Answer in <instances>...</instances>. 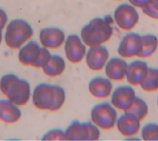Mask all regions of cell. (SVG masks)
I'll return each instance as SVG.
<instances>
[{
	"instance_id": "obj_4",
	"label": "cell",
	"mask_w": 158,
	"mask_h": 141,
	"mask_svg": "<svg viewBox=\"0 0 158 141\" xmlns=\"http://www.w3.org/2000/svg\"><path fill=\"white\" fill-rule=\"evenodd\" d=\"M33 30L31 25L23 19L10 21L7 26L4 35L6 45L11 49H19L32 37Z\"/></svg>"
},
{
	"instance_id": "obj_21",
	"label": "cell",
	"mask_w": 158,
	"mask_h": 141,
	"mask_svg": "<svg viewBox=\"0 0 158 141\" xmlns=\"http://www.w3.org/2000/svg\"><path fill=\"white\" fill-rule=\"evenodd\" d=\"M139 86L145 92L157 91L158 90V68L149 67L146 77Z\"/></svg>"
},
{
	"instance_id": "obj_5",
	"label": "cell",
	"mask_w": 158,
	"mask_h": 141,
	"mask_svg": "<svg viewBox=\"0 0 158 141\" xmlns=\"http://www.w3.org/2000/svg\"><path fill=\"white\" fill-rule=\"evenodd\" d=\"M51 54L44 47H40L35 41H30L20 48L18 54L20 62L25 66L42 68L49 60Z\"/></svg>"
},
{
	"instance_id": "obj_26",
	"label": "cell",
	"mask_w": 158,
	"mask_h": 141,
	"mask_svg": "<svg viewBox=\"0 0 158 141\" xmlns=\"http://www.w3.org/2000/svg\"><path fill=\"white\" fill-rule=\"evenodd\" d=\"M151 0H128L130 4L133 6L135 7L143 9L144 8Z\"/></svg>"
},
{
	"instance_id": "obj_1",
	"label": "cell",
	"mask_w": 158,
	"mask_h": 141,
	"mask_svg": "<svg viewBox=\"0 0 158 141\" xmlns=\"http://www.w3.org/2000/svg\"><path fill=\"white\" fill-rule=\"evenodd\" d=\"M65 97V92L62 87L41 83L34 88L32 100L36 108L54 112L62 108Z\"/></svg>"
},
{
	"instance_id": "obj_7",
	"label": "cell",
	"mask_w": 158,
	"mask_h": 141,
	"mask_svg": "<svg viewBox=\"0 0 158 141\" xmlns=\"http://www.w3.org/2000/svg\"><path fill=\"white\" fill-rule=\"evenodd\" d=\"M91 121L96 126L103 130L113 128L117 120V113L112 105L108 102L98 103L91 111Z\"/></svg>"
},
{
	"instance_id": "obj_10",
	"label": "cell",
	"mask_w": 158,
	"mask_h": 141,
	"mask_svg": "<svg viewBox=\"0 0 158 141\" xmlns=\"http://www.w3.org/2000/svg\"><path fill=\"white\" fill-rule=\"evenodd\" d=\"M136 97L135 92L130 85H120L114 90L111 96V103L114 108L123 112L127 111Z\"/></svg>"
},
{
	"instance_id": "obj_17",
	"label": "cell",
	"mask_w": 158,
	"mask_h": 141,
	"mask_svg": "<svg viewBox=\"0 0 158 141\" xmlns=\"http://www.w3.org/2000/svg\"><path fill=\"white\" fill-rule=\"evenodd\" d=\"M112 83L108 78L96 77L92 79L88 84L90 93L95 98L105 99L109 97L112 90Z\"/></svg>"
},
{
	"instance_id": "obj_19",
	"label": "cell",
	"mask_w": 158,
	"mask_h": 141,
	"mask_svg": "<svg viewBox=\"0 0 158 141\" xmlns=\"http://www.w3.org/2000/svg\"><path fill=\"white\" fill-rule=\"evenodd\" d=\"M66 65L64 59L59 55H51L48 62L42 67L44 73L48 76L54 77L63 73Z\"/></svg>"
},
{
	"instance_id": "obj_15",
	"label": "cell",
	"mask_w": 158,
	"mask_h": 141,
	"mask_svg": "<svg viewBox=\"0 0 158 141\" xmlns=\"http://www.w3.org/2000/svg\"><path fill=\"white\" fill-rule=\"evenodd\" d=\"M140 120L129 112H124L120 116L116 122V126L119 132L125 137H131L136 135L140 129Z\"/></svg>"
},
{
	"instance_id": "obj_27",
	"label": "cell",
	"mask_w": 158,
	"mask_h": 141,
	"mask_svg": "<svg viewBox=\"0 0 158 141\" xmlns=\"http://www.w3.org/2000/svg\"><path fill=\"white\" fill-rule=\"evenodd\" d=\"M8 20L6 12L0 8V30H2L6 25Z\"/></svg>"
},
{
	"instance_id": "obj_9",
	"label": "cell",
	"mask_w": 158,
	"mask_h": 141,
	"mask_svg": "<svg viewBox=\"0 0 158 141\" xmlns=\"http://www.w3.org/2000/svg\"><path fill=\"white\" fill-rule=\"evenodd\" d=\"M141 35L135 32H130L126 34L120 41L117 53L123 58L137 57L141 51Z\"/></svg>"
},
{
	"instance_id": "obj_30",
	"label": "cell",
	"mask_w": 158,
	"mask_h": 141,
	"mask_svg": "<svg viewBox=\"0 0 158 141\" xmlns=\"http://www.w3.org/2000/svg\"><path fill=\"white\" fill-rule=\"evenodd\" d=\"M114 1H120V0H114Z\"/></svg>"
},
{
	"instance_id": "obj_16",
	"label": "cell",
	"mask_w": 158,
	"mask_h": 141,
	"mask_svg": "<svg viewBox=\"0 0 158 141\" xmlns=\"http://www.w3.org/2000/svg\"><path fill=\"white\" fill-rule=\"evenodd\" d=\"M128 63L122 58L114 57L109 60L105 66L107 78L114 81H121L125 78Z\"/></svg>"
},
{
	"instance_id": "obj_3",
	"label": "cell",
	"mask_w": 158,
	"mask_h": 141,
	"mask_svg": "<svg viewBox=\"0 0 158 141\" xmlns=\"http://www.w3.org/2000/svg\"><path fill=\"white\" fill-rule=\"evenodd\" d=\"M0 90L8 100L17 106L25 105L30 99V83L14 74H7L1 77Z\"/></svg>"
},
{
	"instance_id": "obj_8",
	"label": "cell",
	"mask_w": 158,
	"mask_h": 141,
	"mask_svg": "<svg viewBox=\"0 0 158 141\" xmlns=\"http://www.w3.org/2000/svg\"><path fill=\"white\" fill-rule=\"evenodd\" d=\"M139 14L131 4L123 3L114 11V19L118 27L124 31L131 30L139 21Z\"/></svg>"
},
{
	"instance_id": "obj_14",
	"label": "cell",
	"mask_w": 158,
	"mask_h": 141,
	"mask_svg": "<svg viewBox=\"0 0 158 141\" xmlns=\"http://www.w3.org/2000/svg\"><path fill=\"white\" fill-rule=\"evenodd\" d=\"M148 67L147 62L141 59L129 63L125 76L128 83L133 86L140 85L146 77Z\"/></svg>"
},
{
	"instance_id": "obj_25",
	"label": "cell",
	"mask_w": 158,
	"mask_h": 141,
	"mask_svg": "<svg viewBox=\"0 0 158 141\" xmlns=\"http://www.w3.org/2000/svg\"><path fill=\"white\" fill-rule=\"evenodd\" d=\"M42 140H66L65 134L60 129H52L47 132L42 137Z\"/></svg>"
},
{
	"instance_id": "obj_24",
	"label": "cell",
	"mask_w": 158,
	"mask_h": 141,
	"mask_svg": "<svg viewBox=\"0 0 158 141\" xmlns=\"http://www.w3.org/2000/svg\"><path fill=\"white\" fill-rule=\"evenodd\" d=\"M142 11L148 17L152 19L158 20V0H151L142 9Z\"/></svg>"
},
{
	"instance_id": "obj_28",
	"label": "cell",
	"mask_w": 158,
	"mask_h": 141,
	"mask_svg": "<svg viewBox=\"0 0 158 141\" xmlns=\"http://www.w3.org/2000/svg\"><path fill=\"white\" fill-rule=\"evenodd\" d=\"M2 38V32H1V30H0V43H1Z\"/></svg>"
},
{
	"instance_id": "obj_18",
	"label": "cell",
	"mask_w": 158,
	"mask_h": 141,
	"mask_svg": "<svg viewBox=\"0 0 158 141\" xmlns=\"http://www.w3.org/2000/svg\"><path fill=\"white\" fill-rule=\"evenodd\" d=\"M21 116V110L17 105L9 100L0 101V121L7 124H13L17 122Z\"/></svg>"
},
{
	"instance_id": "obj_12",
	"label": "cell",
	"mask_w": 158,
	"mask_h": 141,
	"mask_svg": "<svg viewBox=\"0 0 158 141\" xmlns=\"http://www.w3.org/2000/svg\"><path fill=\"white\" fill-rule=\"evenodd\" d=\"M109 58V51L104 46L90 47L86 53V62L89 69L99 71L103 69Z\"/></svg>"
},
{
	"instance_id": "obj_13",
	"label": "cell",
	"mask_w": 158,
	"mask_h": 141,
	"mask_svg": "<svg viewBox=\"0 0 158 141\" xmlns=\"http://www.w3.org/2000/svg\"><path fill=\"white\" fill-rule=\"evenodd\" d=\"M65 33L59 28L50 27L43 28L40 33L39 39L42 46L46 48L57 49L65 40Z\"/></svg>"
},
{
	"instance_id": "obj_23",
	"label": "cell",
	"mask_w": 158,
	"mask_h": 141,
	"mask_svg": "<svg viewBox=\"0 0 158 141\" xmlns=\"http://www.w3.org/2000/svg\"><path fill=\"white\" fill-rule=\"evenodd\" d=\"M141 137L144 140H158V124L149 122L141 129Z\"/></svg>"
},
{
	"instance_id": "obj_2",
	"label": "cell",
	"mask_w": 158,
	"mask_h": 141,
	"mask_svg": "<svg viewBox=\"0 0 158 141\" xmlns=\"http://www.w3.org/2000/svg\"><path fill=\"white\" fill-rule=\"evenodd\" d=\"M112 22V18L110 15L91 19L81 30L80 35L82 41L89 47L106 43L113 34Z\"/></svg>"
},
{
	"instance_id": "obj_11",
	"label": "cell",
	"mask_w": 158,
	"mask_h": 141,
	"mask_svg": "<svg viewBox=\"0 0 158 141\" xmlns=\"http://www.w3.org/2000/svg\"><path fill=\"white\" fill-rule=\"evenodd\" d=\"M64 49L67 59L73 64L81 61L86 54V46L76 34H70L67 36Z\"/></svg>"
},
{
	"instance_id": "obj_29",
	"label": "cell",
	"mask_w": 158,
	"mask_h": 141,
	"mask_svg": "<svg viewBox=\"0 0 158 141\" xmlns=\"http://www.w3.org/2000/svg\"><path fill=\"white\" fill-rule=\"evenodd\" d=\"M157 106H158V97H157Z\"/></svg>"
},
{
	"instance_id": "obj_22",
	"label": "cell",
	"mask_w": 158,
	"mask_h": 141,
	"mask_svg": "<svg viewBox=\"0 0 158 141\" xmlns=\"http://www.w3.org/2000/svg\"><path fill=\"white\" fill-rule=\"evenodd\" d=\"M125 112H129L133 114L141 121L148 113V106L144 100L136 96L130 108Z\"/></svg>"
},
{
	"instance_id": "obj_20",
	"label": "cell",
	"mask_w": 158,
	"mask_h": 141,
	"mask_svg": "<svg viewBox=\"0 0 158 141\" xmlns=\"http://www.w3.org/2000/svg\"><path fill=\"white\" fill-rule=\"evenodd\" d=\"M142 47L137 57L144 59L152 56L158 47V38L153 34L147 33L141 35Z\"/></svg>"
},
{
	"instance_id": "obj_6",
	"label": "cell",
	"mask_w": 158,
	"mask_h": 141,
	"mask_svg": "<svg viewBox=\"0 0 158 141\" xmlns=\"http://www.w3.org/2000/svg\"><path fill=\"white\" fill-rule=\"evenodd\" d=\"M66 140H97L100 137L98 127L90 122L73 121L67 127Z\"/></svg>"
}]
</instances>
